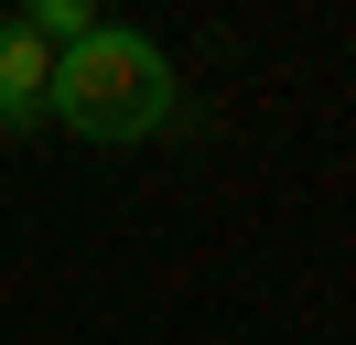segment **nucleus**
<instances>
[{"label":"nucleus","instance_id":"obj_1","mask_svg":"<svg viewBox=\"0 0 356 345\" xmlns=\"http://www.w3.org/2000/svg\"><path fill=\"white\" fill-rule=\"evenodd\" d=\"M173 54H162L152 33H130V22H108V33H87L76 54H54V97L44 119H65L76 141H152V129H173Z\"/></svg>","mask_w":356,"mask_h":345},{"label":"nucleus","instance_id":"obj_2","mask_svg":"<svg viewBox=\"0 0 356 345\" xmlns=\"http://www.w3.org/2000/svg\"><path fill=\"white\" fill-rule=\"evenodd\" d=\"M44 97H54V54L22 22H0V129H44Z\"/></svg>","mask_w":356,"mask_h":345},{"label":"nucleus","instance_id":"obj_3","mask_svg":"<svg viewBox=\"0 0 356 345\" xmlns=\"http://www.w3.org/2000/svg\"><path fill=\"white\" fill-rule=\"evenodd\" d=\"M11 22H22V33L44 43V54H76L87 33H108V11H97V0H22Z\"/></svg>","mask_w":356,"mask_h":345}]
</instances>
